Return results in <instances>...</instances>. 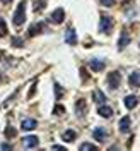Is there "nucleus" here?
<instances>
[{"label":"nucleus","mask_w":140,"mask_h":151,"mask_svg":"<svg viewBox=\"0 0 140 151\" xmlns=\"http://www.w3.org/2000/svg\"><path fill=\"white\" fill-rule=\"evenodd\" d=\"M24 21H26V2L22 0V2H19L17 9L14 10L12 22H14V26H22V24H24Z\"/></svg>","instance_id":"obj_1"},{"label":"nucleus","mask_w":140,"mask_h":151,"mask_svg":"<svg viewBox=\"0 0 140 151\" xmlns=\"http://www.w3.org/2000/svg\"><path fill=\"white\" fill-rule=\"evenodd\" d=\"M120 84H122V74L118 70L109 72V76H108V86H109V89H118Z\"/></svg>","instance_id":"obj_2"},{"label":"nucleus","mask_w":140,"mask_h":151,"mask_svg":"<svg viewBox=\"0 0 140 151\" xmlns=\"http://www.w3.org/2000/svg\"><path fill=\"white\" fill-rule=\"evenodd\" d=\"M99 29H101V33H104V35L111 33V29H113V19L108 17V16H103V17H101V22H99Z\"/></svg>","instance_id":"obj_3"},{"label":"nucleus","mask_w":140,"mask_h":151,"mask_svg":"<svg viewBox=\"0 0 140 151\" xmlns=\"http://www.w3.org/2000/svg\"><path fill=\"white\" fill-rule=\"evenodd\" d=\"M50 21L53 22V24H62L63 21H65V10L63 9H55L51 12V16H50Z\"/></svg>","instance_id":"obj_4"},{"label":"nucleus","mask_w":140,"mask_h":151,"mask_svg":"<svg viewBox=\"0 0 140 151\" xmlns=\"http://www.w3.org/2000/svg\"><path fill=\"white\" fill-rule=\"evenodd\" d=\"M89 67H91V70H96V72H99V70H104V67H106V62L101 60V58H92L91 62H89Z\"/></svg>","instance_id":"obj_5"},{"label":"nucleus","mask_w":140,"mask_h":151,"mask_svg":"<svg viewBox=\"0 0 140 151\" xmlns=\"http://www.w3.org/2000/svg\"><path fill=\"white\" fill-rule=\"evenodd\" d=\"M22 144H24V148H36L38 144H39V139H38L36 136H26L22 139Z\"/></svg>","instance_id":"obj_6"},{"label":"nucleus","mask_w":140,"mask_h":151,"mask_svg":"<svg viewBox=\"0 0 140 151\" xmlns=\"http://www.w3.org/2000/svg\"><path fill=\"white\" fill-rule=\"evenodd\" d=\"M97 113H99L103 119H109V117L113 115V108H111V106H108V105H99Z\"/></svg>","instance_id":"obj_7"},{"label":"nucleus","mask_w":140,"mask_h":151,"mask_svg":"<svg viewBox=\"0 0 140 151\" xmlns=\"http://www.w3.org/2000/svg\"><path fill=\"white\" fill-rule=\"evenodd\" d=\"M45 31V22H36V24H33L31 26V29H29V36H36V35H39V33H43Z\"/></svg>","instance_id":"obj_8"},{"label":"nucleus","mask_w":140,"mask_h":151,"mask_svg":"<svg viewBox=\"0 0 140 151\" xmlns=\"http://www.w3.org/2000/svg\"><path fill=\"white\" fill-rule=\"evenodd\" d=\"M128 84L131 88H139L140 86V72L139 70H135V72H131L130 77H128Z\"/></svg>","instance_id":"obj_9"},{"label":"nucleus","mask_w":140,"mask_h":151,"mask_svg":"<svg viewBox=\"0 0 140 151\" xmlns=\"http://www.w3.org/2000/svg\"><path fill=\"white\" fill-rule=\"evenodd\" d=\"M65 40H67V43L68 45H77V35H75V29H67V33H65Z\"/></svg>","instance_id":"obj_10"},{"label":"nucleus","mask_w":140,"mask_h":151,"mask_svg":"<svg viewBox=\"0 0 140 151\" xmlns=\"http://www.w3.org/2000/svg\"><path fill=\"white\" fill-rule=\"evenodd\" d=\"M92 100H94V101H96L97 105H104V101H106V94H104L101 89H94Z\"/></svg>","instance_id":"obj_11"},{"label":"nucleus","mask_w":140,"mask_h":151,"mask_svg":"<svg viewBox=\"0 0 140 151\" xmlns=\"http://www.w3.org/2000/svg\"><path fill=\"white\" fill-rule=\"evenodd\" d=\"M36 125H38V122L34 119H24L22 124H21V127H22L24 131H33V129H36Z\"/></svg>","instance_id":"obj_12"},{"label":"nucleus","mask_w":140,"mask_h":151,"mask_svg":"<svg viewBox=\"0 0 140 151\" xmlns=\"http://www.w3.org/2000/svg\"><path fill=\"white\" fill-rule=\"evenodd\" d=\"M123 101H125V106H126L128 110H131V108H135V106H137V103H139L137 96H133V94H128V96H126V98H125Z\"/></svg>","instance_id":"obj_13"},{"label":"nucleus","mask_w":140,"mask_h":151,"mask_svg":"<svg viewBox=\"0 0 140 151\" xmlns=\"http://www.w3.org/2000/svg\"><path fill=\"white\" fill-rule=\"evenodd\" d=\"M92 136H94V139H97V141H106V131L104 129H101V127H97V129H94L92 132Z\"/></svg>","instance_id":"obj_14"},{"label":"nucleus","mask_w":140,"mask_h":151,"mask_svg":"<svg viewBox=\"0 0 140 151\" xmlns=\"http://www.w3.org/2000/svg\"><path fill=\"white\" fill-rule=\"evenodd\" d=\"M75 136H77V134H75V131L68 129V131H65L63 134H62V139H63L65 142H74L75 141Z\"/></svg>","instance_id":"obj_15"},{"label":"nucleus","mask_w":140,"mask_h":151,"mask_svg":"<svg viewBox=\"0 0 140 151\" xmlns=\"http://www.w3.org/2000/svg\"><path fill=\"white\" fill-rule=\"evenodd\" d=\"M130 129V117H123L120 120V131L122 132H128Z\"/></svg>","instance_id":"obj_16"},{"label":"nucleus","mask_w":140,"mask_h":151,"mask_svg":"<svg viewBox=\"0 0 140 151\" xmlns=\"http://www.w3.org/2000/svg\"><path fill=\"white\" fill-rule=\"evenodd\" d=\"M79 150L82 151V150H89V151H96L97 150V146L96 144H91V142H82L80 146H79Z\"/></svg>","instance_id":"obj_17"},{"label":"nucleus","mask_w":140,"mask_h":151,"mask_svg":"<svg viewBox=\"0 0 140 151\" xmlns=\"http://www.w3.org/2000/svg\"><path fill=\"white\" fill-rule=\"evenodd\" d=\"M128 41H130V38L126 36V35L122 36V38H120V41H118V48H125L126 45H128Z\"/></svg>","instance_id":"obj_18"},{"label":"nucleus","mask_w":140,"mask_h":151,"mask_svg":"<svg viewBox=\"0 0 140 151\" xmlns=\"http://www.w3.org/2000/svg\"><path fill=\"white\" fill-rule=\"evenodd\" d=\"M7 35V26H5V21L0 19V38H4Z\"/></svg>","instance_id":"obj_19"},{"label":"nucleus","mask_w":140,"mask_h":151,"mask_svg":"<svg viewBox=\"0 0 140 151\" xmlns=\"http://www.w3.org/2000/svg\"><path fill=\"white\" fill-rule=\"evenodd\" d=\"M75 108H77V113H84V110H85L84 100H79V101H77V105H75Z\"/></svg>","instance_id":"obj_20"},{"label":"nucleus","mask_w":140,"mask_h":151,"mask_svg":"<svg viewBox=\"0 0 140 151\" xmlns=\"http://www.w3.org/2000/svg\"><path fill=\"white\" fill-rule=\"evenodd\" d=\"M16 134H17V132H16V129H14V127H7V129H5V137H7V139H10V137H14V136H16Z\"/></svg>","instance_id":"obj_21"},{"label":"nucleus","mask_w":140,"mask_h":151,"mask_svg":"<svg viewBox=\"0 0 140 151\" xmlns=\"http://www.w3.org/2000/svg\"><path fill=\"white\" fill-rule=\"evenodd\" d=\"M12 47H16V48H22V47H24V41H22L21 38H12Z\"/></svg>","instance_id":"obj_22"},{"label":"nucleus","mask_w":140,"mask_h":151,"mask_svg":"<svg viewBox=\"0 0 140 151\" xmlns=\"http://www.w3.org/2000/svg\"><path fill=\"white\" fill-rule=\"evenodd\" d=\"M45 7H46V2H43V0H38L36 4H34V10H43L45 9Z\"/></svg>","instance_id":"obj_23"},{"label":"nucleus","mask_w":140,"mask_h":151,"mask_svg":"<svg viewBox=\"0 0 140 151\" xmlns=\"http://www.w3.org/2000/svg\"><path fill=\"white\" fill-rule=\"evenodd\" d=\"M55 93H56V98H62V94H63V89L60 88V84H56V83H55Z\"/></svg>","instance_id":"obj_24"},{"label":"nucleus","mask_w":140,"mask_h":151,"mask_svg":"<svg viewBox=\"0 0 140 151\" xmlns=\"http://www.w3.org/2000/svg\"><path fill=\"white\" fill-rule=\"evenodd\" d=\"M63 112H65V106H63V105H56L55 106V113L56 115H62Z\"/></svg>","instance_id":"obj_25"},{"label":"nucleus","mask_w":140,"mask_h":151,"mask_svg":"<svg viewBox=\"0 0 140 151\" xmlns=\"http://www.w3.org/2000/svg\"><path fill=\"white\" fill-rule=\"evenodd\" d=\"M101 4H103L104 7H111L113 4H114V0H101Z\"/></svg>","instance_id":"obj_26"},{"label":"nucleus","mask_w":140,"mask_h":151,"mask_svg":"<svg viewBox=\"0 0 140 151\" xmlns=\"http://www.w3.org/2000/svg\"><path fill=\"white\" fill-rule=\"evenodd\" d=\"M0 150H12V146L7 144V142H4V144H0Z\"/></svg>","instance_id":"obj_27"},{"label":"nucleus","mask_w":140,"mask_h":151,"mask_svg":"<svg viewBox=\"0 0 140 151\" xmlns=\"http://www.w3.org/2000/svg\"><path fill=\"white\" fill-rule=\"evenodd\" d=\"M2 2H4V4H10V2H12V0H2Z\"/></svg>","instance_id":"obj_28"}]
</instances>
